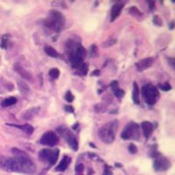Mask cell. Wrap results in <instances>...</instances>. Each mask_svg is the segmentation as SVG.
I'll list each match as a JSON object with an SVG mask.
<instances>
[{
	"instance_id": "603a6c76",
	"label": "cell",
	"mask_w": 175,
	"mask_h": 175,
	"mask_svg": "<svg viewBox=\"0 0 175 175\" xmlns=\"http://www.w3.org/2000/svg\"><path fill=\"white\" fill-rule=\"evenodd\" d=\"M117 42V39H114V38H110V39H108L105 42H104L102 44V47H112L113 45H115Z\"/></svg>"
},
{
	"instance_id": "ffe728a7",
	"label": "cell",
	"mask_w": 175,
	"mask_h": 175,
	"mask_svg": "<svg viewBox=\"0 0 175 175\" xmlns=\"http://www.w3.org/2000/svg\"><path fill=\"white\" fill-rule=\"evenodd\" d=\"M16 103H17V98L11 96V97H8V98L3 100L1 103V106L2 107H9V106L14 105Z\"/></svg>"
},
{
	"instance_id": "836d02e7",
	"label": "cell",
	"mask_w": 175,
	"mask_h": 175,
	"mask_svg": "<svg viewBox=\"0 0 175 175\" xmlns=\"http://www.w3.org/2000/svg\"><path fill=\"white\" fill-rule=\"evenodd\" d=\"M115 95H116V96L117 97H119V98H122V97H124V90H122V89H118L117 92H115Z\"/></svg>"
},
{
	"instance_id": "f35d334b",
	"label": "cell",
	"mask_w": 175,
	"mask_h": 175,
	"mask_svg": "<svg viewBox=\"0 0 175 175\" xmlns=\"http://www.w3.org/2000/svg\"><path fill=\"white\" fill-rule=\"evenodd\" d=\"M169 28H170L171 30H173V29L174 28V21H172V22L170 23V25H169Z\"/></svg>"
},
{
	"instance_id": "ac0fdd59",
	"label": "cell",
	"mask_w": 175,
	"mask_h": 175,
	"mask_svg": "<svg viewBox=\"0 0 175 175\" xmlns=\"http://www.w3.org/2000/svg\"><path fill=\"white\" fill-rule=\"evenodd\" d=\"M132 100L134 104H139V89L137 84V82L133 83V90H132Z\"/></svg>"
},
{
	"instance_id": "44dd1931",
	"label": "cell",
	"mask_w": 175,
	"mask_h": 175,
	"mask_svg": "<svg viewBox=\"0 0 175 175\" xmlns=\"http://www.w3.org/2000/svg\"><path fill=\"white\" fill-rule=\"evenodd\" d=\"M17 83H18L19 89V91H20L21 93L24 94V95H25V94L29 92V90H30L29 86H28L25 82H23V81H18Z\"/></svg>"
},
{
	"instance_id": "9c48e42d",
	"label": "cell",
	"mask_w": 175,
	"mask_h": 175,
	"mask_svg": "<svg viewBox=\"0 0 175 175\" xmlns=\"http://www.w3.org/2000/svg\"><path fill=\"white\" fill-rule=\"evenodd\" d=\"M59 142L58 136L54 132V131H47L46 133H44L41 137V139H39L40 144L43 145H47L49 147H53L55 146Z\"/></svg>"
},
{
	"instance_id": "5bb4252c",
	"label": "cell",
	"mask_w": 175,
	"mask_h": 175,
	"mask_svg": "<svg viewBox=\"0 0 175 175\" xmlns=\"http://www.w3.org/2000/svg\"><path fill=\"white\" fill-rule=\"evenodd\" d=\"M141 129H142V131H143L144 138L148 139L151 137V135L153 132V124L151 122L144 121L141 124Z\"/></svg>"
},
{
	"instance_id": "4fadbf2b",
	"label": "cell",
	"mask_w": 175,
	"mask_h": 175,
	"mask_svg": "<svg viewBox=\"0 0 175 175\" xmlns=\"http://www.w3.org/2000/svg\"><path fill=\"white\" fill-rule=\"evenodd\" d=\"M124 6V3H117V4H115L112 8H111V11H110V21H114L117 17L120 15V13L122 12L123 8Z\"/></svg>"
},
{
	"instance_id": "2e32d148",
	"label": "cell",
	"mask_w": 175,
	"mask_h": 175,
	"mask_svg": "<svg viewBox=\"0 0 175 175\" xmlns=\"http://www.w3.org/2000/svg\"><path fill=\"white\" fill-rule=\"evenodd\" d=\"M7 125H10L12 127H16V128H19V130L25 131L27 135H32L33 132H34V127L28 124H25L24 125H18V124H8Z\"/></svg>"
},
{
	"instance_id": "d4e9b609",
	"label": "cell",
	"mask_w": 175,
	"mask_h": 175,
	"mask_svg": "<svg viewBox=\"0 0 175 175\" xmlns=\"http://www.w3.org/2000/svg\"><path fill=\"white\" fill-rule=\"evenodd\" d=\"M60 70L58 69H52L49 71V75L53 78V79H57L59 76H60Z\"/></svg>"
},
{
	"instance_id": "e575fe53",
	"label": "cell",
	"mask_w": 175,
	"mask_h": 175,
	"mask_svg": "<svg viewBox=\"0 0 175 175\" xmlns=\"http://www.w3.org/2000/svg\"><path fill=\"white\" fill-rule=\"evenodd\" d=\"M103 175H112V172L109 170V167L108 165H105L104 166V171Z\"/></svg>"
},
{
	"instance_id": "60d3db41",
	"label": "cell",
	"mask_w": 175,
	"mask_h": 175,
	"mask_svg": "<svg viewBox=\"0 0 175 175\" xmlns=\"http://www.w3.org/2000/svg\"><path fill=\"white\" fill-rule=\"evenodd\" d=\"M80 175H82V174H80Z\"/></svg>"
},
{
	"instance_id": "484cf974",
	"label": "cell",
	"mask_w": 175,
	"mask_h": 175,
	"mask_svg": "<svg viewBox=\"0 0 175 175\" xmlns=\"http://www.w3.org/2000/svg\"><path fill=\"white\" fill-rule=\"evenodd\" d=\"M130 13L132 16H134V17H139V16H141V12H140L139 10L137 7H135V6L130 8Z\"/></svg>"
},
{
	"instance_id": "d6986e66",
	"label": "cell",
	"mask_w": 175,
	"mask_h": 175,
	"mask_svg": "<svg viewBox=\"0 0 175 175\" xmlns=\"http://www.w3.org/2000/svg\"><path fill=\"white\" fill-rule=\"evenodd\" d=\"M44 51L45 53L47 54L48 56L50 57H53V58H58L59 54L58 52L54 48V47H50V46H46L44 48Z\"/></svg>"
},
{
	"instance_id": "d590c367",
	"label": "cell",
	"mask_w": 175,
	"mask_h": 175,
	"mask_svg": "<svg viewBox=\"0 0 175 175\" xmlns=\"http://www.w3.org/2000/svg\"><path fill=\"white\" fill-rule=\"evenodd\" d=\"M65 110L67 112H69V113H74V109L73 106H70V105H66L65 106Z\"/></svg>"
},
{
	"instance_id": "3957f363",
	"label": "cell",
	"mask_w": 175,
	"mask_h": 175,
	"mask_svg": "<svg viewBox=\"0 0 175 175\" xmlns=\"http://www.w3.org/2000/svg\"><path fill=\"white\" fill-rule=\"evenodd\" d=\"M44 25L50 30L59 33L64 27L65 18L63 14H61L58 11L52 10L49 12L46 19L44 20Z\"/></svg>"
},
{
	"instance_id": "6da1fadb",
	"label": "cell",
	"mask_w": 175,
	"mask_h": 175,
	"mask_svg": "<svg viewBox=\"0 0 175 175\" xmlns=\"http://www.w3.org/2000/svg\"><path fill=\"white\" fill-rule=\"evenodd\" d=\"M13 158L0 156V168L9 173H21L25 174H34L36 166L30 157L18 148H12Z\"/></svg>"
},
{
	"instance_id": "277c9868",
	"label": "cell",
	"mask_w": 175,
	"mask_h": 175,
	"mask_svg": "<svg viewBox=\"0 0 175 175\" xmlns=\"http://www.w3.org/2000/svg\"><path fill=\"white\" fill-rule=\"evenodd\" d=\"M117 127H118V123L117 120L109 122L104 124V126H102L98 131V136L101 141L108 144L113 143L116 138Z\"/></svg>"
},
{
	"instance_id": "d6a6232c",
	"label": "cell",
	"mask_w": 175,
	"mask_h": 175,
	"mask_svg": "<svg viewBox=\"0 0 175 175\" xmlns=\"http://www.w3.org/2000/svg\"><path fill=\"white\" fill-rule=\"evenodd\" d=\"M153 23L157 25H159V26H160V25H162V20L159 19V16H155L154 19H153Z\"/></svg>"
},
{
	"instance_id": "4dcf8cb0",
	"label": "cell",
	"mask_w": 175,
	"mask_h": 175,
	"mask_svg": "<svg viewBox=\"0 0 175 175\" xmlns=\"http://www.w3.org/2000/svg\"><path fill=\"white\" fill-rule=\"evenodd\" d=\"M83 170H84V165L83 164H77L75 165V172L77 174H82V172H83Z\"/></svg>"
},
{
	"instance_id": "8992f818",
	"label": "cell",
	"mask_w": 175,
	"mask_h": 175,
	"mask_svg": "<svg viewBox=\"0 0 175 175\" xmlns=\"http://www.w3.org/2000/svg\"><path fill=\"white\" fill-rule=\"evenodd\" d=\"M121 138L125 140H139L140 138V126L137 123H130L122 131Z\"/></svg>"
},
{
	"instance_id": "7a4b0ae2",
	"label": "cell",
	"mask_w": 175,
	"mask_h": 175,
	"mask_svg": "<svg viewBox=\"0 0 175 175\" xmlns=\"http://www.w3.org/2000/svg\"><path fill=\"white\" fill-rule=\"evenodd\" d=\"M67 52L69 54L71 65L73 69H78L84 63V59L86 58L87 52L86 49L82 47V44L76 40L69 39L66 44Z\"/></svg>"
},
{
	"instance_id": "ba28073f",
	"label": "cell",
	"mask_w": 175,
	"mask_h": 175,
	"mask_svg": "<svg viewBox=\"0 0 175 175\" xmlns=\"http://www.w3.org/2000/svg\"><path fill=\"white\" fill-rule=\"evenodd\" d=\"M60 151L58 149L51 150V149H42L39 152V159L41 161L47 162L50 165H53L56 163L59 158Z\"/></svg>"
},
{
	"instance_id": "8fae6325",
	"label": "cell",
	"mask_w": 175,
	"mask_h": 175,
	"mask_svg": "<svg viewBox=\"0 0 175 175\" xmlns=\"http://www.w3.org/2000/svg\"><path fill=\"white\" fill-rule=\"evenodd\" d=\"M153 63H154V59L152 57H149V58L142 59V60H140L139 61L136 62L135 67H136V69L139 72H142L144 70L151 68Z\"/></svg>"
},
{
	"instance_id": "cb8c5ba5",
	"label": "cell",
	"mask_w": 175,
	"mask_h": 175,
	"mask_svg": "<svg viewBox=\"0 0 175 175\" xmlns=\"http://www.w3.org/2000/svg\"><path fill=\"white\" fill-rule=\"evenodd\" d=\"M77 69H78V72H79L80 74H82V75H86V74H88V71H89V67H88V65H87L86 63H83L82 66L79 67Z\"/></svg>"
},
{
	"instance_id": "f546056e",
	"label": "cell",
	"mask_w": 175,
	"mask_h": 175,
	"mask_svg": "<svg viewBox=\"0 0 175 175\" xmlns=\"http://www.w3.org/2000/svg\"><path fill=\"white\" fill-rule=\"evenodd\" d=\"M128 150L129 152L131 153V154H135V153L138 152V148H137V146H136L134 144H130L129 145Z\"/></svg>"
},
{
	"instance_id": "ab89813d",
	"label": "cell",
	"mask_w": 175,
	"mask_h": 175,
	"mask_svg": "<svg viewBox=\"0 0 175 175\" xmlns=\"http://www.w3.org/2000/svg\"><path fill=\"white\" fill-rule=\"evenodd\" d=\"M78 125H79V124H78L76 123V124H74V125L73 126V130H75V129L78 127Z\"/></svg>"
},
{
	"instance_id": "74e56055",
	"label": "cell",
	"mask_w": 175,
	"mask_h": 175,
	"mask_svg": "<svg viewBox=\"0 0 175 175\" xmlns=\"http://www.w3.org/2000/svg\"><path fill=\"white\" fill-rule=\"evenodd\" d=\"M91 74H92V75H95V76H98V75L100 74V70H98V69L94 70Z\"/></svg>"
},
{
	"instance_id": "e0dca14e",
	"label": "cell",
	"mask_w": 175,
	"mask_h": 175,
	"mask_svg": "<svg viewBox=\"0 0 175 175\" xmlns=\"http://www.w3.org/2000/svg\"><path fill=\"white\" fill-rule=\"evenodd\" d=\"M39 109V108H32V109H29L28 110H26L23 115V118L25 120H31L33 119L34 117L38 114Z\"/></svg>"
},
{
	"instance_id": "7c38bea8",
	"label": "cell",
	"mask_w": 175,
	"mask_h": 175,
	"mask_svg": "<svg viewBox=\"0 0 175 175\" xmlns=\"http://www.w3.org/2000/svg\"><path fill=\"white\" fill-rule=\"evenodd\" d=\"M13 69L15 70V71H16L22 78H24V79L28 80V81H32V80H33L32 74H31L29 72H27L26 70L19 63H15L14 66H13Z\"/></svg>"
},
{
	"instance_id": "1f68e13d",
	"label": "cell",
	"mask_w": 175,
	"mask_h": 175,
	"mask_svg": "<svg viewBox=\"0 0 175 175\" xmlns=\"http://www.w3.org/2000/svg\"><path fill=\"white\" fill-rule=\"evenodd\" d=\"M110 87H111V89L113 90V92H117V90L119 89V87H118V82L117 81H113V82L110 83Z\"/></svg>"
},
{
	"instance_id": "4316f807",
	"label": "cell",
	"mask_w": 175,
	"mask_h": 175,
	"mask_svg": "<svg viewBox=\"0 0 175 175\" xmlns=\"http://www.w3.org/2000/svg\"><path fill=\"white\" fill-rule=\"evenodd\" d=\"M90 55H91V57H94V58L98 56V49L95 44L91 45V47H90Z\"/></svg>"
},
{
	"instance_id": "7402d4cb",
	"label": "cell",
	"mask_w": 175,
	"mask_h": 175,
	"mask_svg": "<svg viewBox=\"0 0 175 175\" xmlns=\"http://www.w3.org/2000/svg\"><path fill=\"white\" fill-rule=\"evenodd\" d=\"M8 45H9V35H4L1 39L0 47L2 49H7Z\"/></svg>"
},
{
	"instance_id": "f1b7e54d",
	"label": "cell",
	"mask_w": 175,
	"mask_h": 175,
	"mask_svg": "<svg viewBox=\"0 0 175 175\" xmlns=\"http://www.w3.org/2000/svg\"><path fill=\"white\" fill-rule=\"evenodd\" d=\"M65 99H66V101L67 102H69V103H72L74 100V95L71 93V91H68L66 95H65Z\"/></svg>"
},
{
	"instance_id": "5b68a950",
	"label": "cell",
	"mask_w": 175,
	"mask_h": 175,
	"mask_svg": "<svg viewBox=\"0 0 175 175\" xmlns=\"http://www.w3.org/2000/svg\"><path fill=\"white\" fill-rule=\"evenodd\" d=\"M142 96L144 99V102L149 105L154 104L159 98V92L152 84L144 85L141 89Z\"/></svg>"
},
{
	"instance_id": "52a82bcc",
	"label": "cell",
	"mask_w": 175,
	"mask_h": 175,
	"mask_svg": "<svg viewBox=\"0 0 175 175\" xmlns=\"http://www.w3.org/2000/svg\"><path fill=\"white\" fill-rule=\"evenodd\" d=\"M57 132L67 141V143L69 144V145L71 147V149L73 151L78 150V148H79L78 141L69 129L65 127V126H60V127L57 128Z\"/></svg>"
},
{
	"instance_id": "83f0119b",
	"label": "cell",
	"mask_w": 175,
	"mask_h": 175,
	"mask_svg": "<svg viewBox=\"0 0 175 175\" xmlns=\"http://www.w3.org/2000/svg\"><path fill=\"white\" fill-rule=\"evenodd\" d=\"M159 89H160L161 90H163V91H169V90L172 89V86H171L168 82H165V83H164V84H159Z\"/></svg>"
},
{
	"instance_id": "30bf717a",
	"label": "cell",
	"mask_w": 175,
	"mask_h": 175,
	"mask_svg": "<svg viewBox=\"0 0 175 175\" xmlns=\"http://www.w3.org/2000/svg\"><path fill=\"white\" fill-rule=\"evenodd\" d=\"M153 166L156 171H165L171 166V162L163 156L155 157Z\"/></svg>"
},
{
	"instance_id": "9a60e30c",
	"label": "cell",
	"mask_w": 175,
	"mask_h": 175,
	"mask_svg": "<svg viewBox=\"0 0 175 175\" xmlns=\"http://www.w3.org/2000/svg\"><path fill=\"white\" fill-rule=\"evenodd\" d=\"M70 162H71V158L69 157V156H64L63 159H61V161L58 165V166L55 168V170L57 172H63V171H65L68 168Z\"/></svg>"
},
{
	"instance_id": "8d00e7d4",
	"label": "cell",
	"mask_w": 175,
	"mask_h": 175,
	"mask_svg": "<svg viewBox=\"0 0 175 175\" xmlns=\"http://www.w3.org/2000/svg\"><path fill=\"white\" fill-rule=\"evenodd\" d=\"M147 3H149L148 4H149V8L152 10L153 8H155V2L154 1H148Z\"/></svg>"
}]
</instances>
